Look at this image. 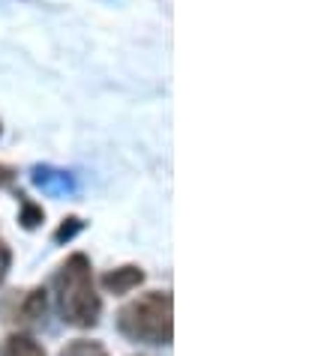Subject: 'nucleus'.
<instances>
[{
    "label": "nucleus",
    "instance_id": "obj_10",
    "mask_svg": "<svg viewBox=\"0 0 336 356\" xmlns=\"http://www.w3.org/2000/svg\"><path fill=\"white\" fill-rule=\"evenodd\" d=\"M9 266H13V249L0 240V282L6 279V273H9Z\"/></svg>",
    "mask_w": 336,
    "mask_h": 356
},
{
    "label": "nucleus",
    "instance_id": "obj_9",
    "mask_svg": "<svg viewBox=\"0 0 336 356\" xmlns=\"http://www.w3.org/2000/svg\"><path fill=\"white\" fill-rule=\"evenodd\" d=\"M82 227H84V222L78 219V216H69V219H63V225L54 231V243H69Z\"/></svg>",
    "mask_w": 336,
    "mask_h": 356
},
{
    "label": "nucleus",
    "instance_id": "obj_3",
    "mask_svg": "<svg viewBox=\"0 0 336 356\" xmlns=\"http://www.w3.org/2000/svg\"><path fill=\"white\" fill-rule=\"evenodd\" d=\"M31 180H33L36 189H43L45 195H52V197H63V195H69L75 189L72 174L61 171V168H52V165H36L31 171Z\"/></svg>",
    "mask_w": 336,
    "mask_h": 356
},
{
    "label": "nucleus",
    "instance_id": "obj_6",
    "mask_svg": "<svg viewBox=\"0 0 336 356\" xmlns=\"http://www.w3.org/2000/svg\"><path fill=\"white\" fill-rule=\"evenodd\" d=\"M0 356H45V348L33 339V335L13 332L0 341Z\"/></svg>",
    "mask_w": 336,
    "mask_h": 356
},
{
    "label": "nucleus",
    "instance_id": "obj_11",
    "mask_svg": "<svg viewBox=\"0 0 336 356\" xmlns=\"http://www.w3.org/2000/svg\"><path fill=\"white\" fill-rule=\"evenodd\" d=\"M13 183H15V171L0 162V189H6V186H13Z\"/></svg>",
    "mask_w": 336,
    "mask_h": 356
},
{
    "label": "nucleus",
    "instance_id": "obj_1",
    "mask_svg": "<svg viewBox=\"0 0 336 356\" xmlns=\"http://www.w3.org/2000/svg\"><path fill=\"white\" fill-rule=\"evenodd\" d=\"M54 302L57 312H61L63 323L78 326V330H87V326H96L102 312V300L96 293L93 284V270L87 254L75 252L61 264V270L54 273Z\"/></svg>",
    "mask_w": 336,
    "mask_h": 356
},
{
    "label": "nucleus",
    "instance_id": "obj_4",
    "mask_svg": "<svg viewBox=\"0 0 336 356\" xmlns=\"http://www.w3.org/2000/svg\"><path fill=\"white\" fill-rule=\"evenodd\" d=\"M142 282H144V270H142V266H135V264L117 266V270H108L102 275V288L108 293H114V296H123V293L135 291Z\"/></svg>",
    "mask_w": 336,
    "mask_h": 356
},
{
    "label": "nucleus",
    "instance_id": "obj_2",
    "mask_svg": "<svg viewBox=\"0 0 336 356\" xmlns=\"http://www.w3.org/2000/svg\"><path fill=\"white\" fill-rule=\"evenodd\" d=\"M117 330L138 344H171L174 300L168 291H147L117 312Z\"/></svg>",
    "mask_w": 336,
    "mask_h": 356
},
{
    "label": "nucleus",
    "instance_id": "obj_5",
    "mask_svg": "<svg viewBox=\"0 0 336 356\" xmlns=\"http://www.w3.org/2000/svg\"><path fill=\"white\" fill-rule=\"evenodd\" d=\"M45 309H48V293L45 288H33V291H27L24 293V300L18 302V309H15V318L18 323H39L45 318Z\"/></svg>",
    "mask_w": 336,
    "mask_h": 356
},
{
    "label": "nucleus",
    "instance_id": "obj_8",
    "mask_svg": "<svg viewBox=\"0 0 336 356\" xmlns=\"http://www.w3.org/2000/svg\"><path fill=\"white\" fill-rule=\"evenodd\" d=\"M61 356H108V350L102 348L100 341H91V339H75V341H69L66 348L61 350Z\"/></svg>",
    "mask_w": 336,
    "mask_h": 356
},
{
    "label": "nucleus",
    "instance_id": "obj_7",
    "mask_svg": "<svg viewBox=\"0 0 336 356\" xmlns=\"http://www.w3.org/2000/svg\"><path fill=\"white\" fill-rule=\"evenodd\" d=\"M18 222H22V227H27V231H33V227L45 222V210L39 204H33L27 195H18Z\"/></svg>",
    "mask_w": 336,
    "mask_h": 356
}]
</instances>
